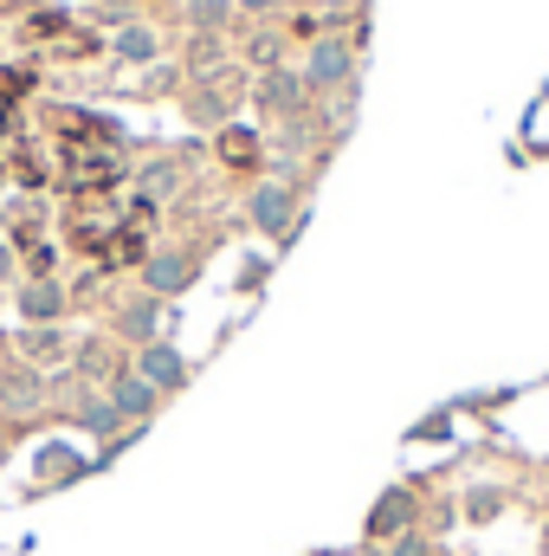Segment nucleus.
<instances>
[{"label":"nucleus","instance_id":"39448f33","mask_svg":"<svg viewBox=\"0 0 549 556\" xmlns=\"http://www.w3.org/2000/svg\"><path fill=\"white\" fill-rule=\"evenodd\" d=\"M142 278H149V291H162V298H175L188 278H194V260L188 253H155L149 266H142Z\"/></svg>","mask_w":549,"mask_h":556},{"label":"nucleus","instance_id":"20e7f679","mask_svg":"<svg viewBox=\"0 0 549 556\" xmlns=\"http://www.w3.org/2000/svg\"><path fill=\"white\" fill-rule=\"evenodd\" d=\"M155 402H162V389H149L137 369H124V376L111 382V408H117L124 420H149L155 415Z\"/></svg>","mask_w":549,"mask_h":556},{"label":"nucleus","instance_id":"f03ea898","mask_svg":"<svg viewBox=\"0 0 549 556\" xmlns=\"http://www.w3.org/2000/svg\"><path fill=\"white\" fill-rule=\"evenodd\" d=\"M253 220H259V233H278V240H291V227H297V201H291V188H253Z\"/></svg>","mask_w":549,"mask_h":556},{"label":"nucleus","instance_id":"6e6552de","mask_svg":"<svg viewBox=\"0 0 549 556\" xmlns=\"http://www.w3.org/2000/svg\"><path fill=\"white\" fill-rule=\"evenodd\" d=\"M297 91H304V72H272V78L259 85V98H266L272 111H291V104H297Z\"/></svg>","mask_w":549,"mask_h":556},{"label":"nucleus","instance_id":"9d476101","mask_svg":"<svg viewBox=\"0 0 549 556\" xmlns=\"http://www.w3.org/2000/svg\"><path fill=\"white\" fill-rule=\"evenodd\" d=\"M117 52H124V59H149V52H155V39H149L142 26H130V33L117 39Z\"/></svg>","mask_w":549,"mask_h":556},{"label":"nucleus","instance_id":"a211bd4d","mask_svg":"<svg viewBox=\"0 0 549 556\" xmlns=\"http://www.w3.org/2000/svg\"><path fill=\"white\" fill-rule=\"evenodd\" d=\"M330 7H336V0H330Z\"/></svg>","mask_w":549,"mask_h":556},{"label":"nucleus","instance_id":"2eb2a0df","mask_svg":"<svg viewBox=\"0 0 549 556\" xmlns=\"http://www.w3.org/2000/svg\"><path fill=\"white\" fill-rule=\"evenodd\" d=\"M395 556H426V544H413V538H408V544H401Z\"/></svg>","mask_w":549,"mask_h":556},{"label":"nucleus","instance_id":"dca6fc26","mask_svg":"<svg viewBox=\"0 0 549 556\" xmlns=\"http://www.w3.org/2000/svg\"><path fill=\"white\" fill-rule=\"evenodd\" d=\"M356 556H382V551H369V544H362V551H356Z\"/></svg>","mask_w":549,"mask_h":556},{"label":"nucleus","instance_id":"4468645a","mask_svg":"<svg viewBox=\"0 0 549 556\" xmlns=\"http://www.w3.org/2000/svg\"><path fill=\"white\" fill-rule=\"evenodd\" d=\"M240 7H253V13H272L278 0H240Z\"/></svg>","mask_w":549,"mask_h":556},{"label":"nucleus","instance_id":"ddd939ff","mask_svg":"<svg viewBox=\"0 0 549 556\" xmlns=\"http://www.w3.org/2000/svg\"><path fill=\"white\" fill-rule=\"evenodd\" d=\"M142 181H149V188H155V194H168V188H175V168H149V175H142Z\"/></svg>","mask_w":549,"mask_h":556},{"label":"nucleus","instance_id":"f3484780","mask_svg":"<svg viewBox=\"0 0 549 556\" xmlns=\"http://www.w3.org/2000/svg\"><path fill=\"white\" fill-rule=\"evenodd\" d=\"M0 273H7V253H0Z\"/></svg>","mask_w":549,"mask_h":556},{"label":"nucleus","instance_id":"423d86ee","mask_svg":"<svg viewBox=\"0 0 549 556\" xmlns=\"http://www.w3.org/2000/svg\"><path fill=\"white\" fill-rule=\"evenodd\" d=\"M408 511H413V492L395 485V492H382V505L369 511V531H375V538H388V531H401V525H408Z\"/></svg>","mask_w":549,"mask_h":556},{"label":"nucleus","instance_id":"9b49d317","mask_svg":"<svg viewBox=\"0 0 549 556\" xmlns=\"http://www.w3.org/2000/svg\"><path fill=\"white\" fill-rule=\"evenodd\" d=\"M194 20H201V26H220V20H227V0H207V7H194Z\"/></svg>","mask_w":549,"mask_h":556},{"label":"nucleus","instance_id":"f8f14e48","mask_svg":"<svg viewBox=\"0 0 549 556\" xmlns=\"http://www.w3.org/2000/svg\"><path fill=\"white\" fill-rule=\"evenodd\" d=\"M498 505H505V498H498V492H472V518H491V511H498Z\"/></svg>","mask_w":549,"mask_h":556},{"label":"nucleus","instance_id":"0eeeda50","mask_svg":"<svg viewBox=\"0 0 549 556\" xmlns=\"http://www.w3.org/2000/svg\"><path fill=\"white\" fill-rule=\"evenodd\" d=\"M59 304H65V291H59V285H46V278L20 291V311H26V317H39V324H46V317H59Z\"/></svg>","mask_w":549,"mask_h":556},{"label":"nucleus","instance_id":"f257e3e1","mask_svg":"<svg viewBox=\"0 0 549 556\" xmlns=\"http://www.w3.org/2000/svg\"><path fill=\"white\" fill-rule=\"evenodd\" d=\"M349 72H356V59H349L343 39H317L310 59H304V85H310V91H343Z\"/></svg>","mask_w":549,"mask_h":556},{"label":"nucleus","instance_id":"1a4fd4ad","mask_svg":"<svg viewBox=\"0 0 549 556\" xmlns=\"http://www.w3.org/2000/svg\"><path fill=\"white\" fill-rule=\"evenodd\" d=\"M155 324H162V311H155L149 298H142V304H130V311H124V330H130L137 343H155Z\"/></svg>","mask_w":549,"mask_h":556},{"label":"nucleus","instance_id":"7ed1b4c3","mask_svg":"<svg viewBox=\"0 0 549 556\" xmlns=\"http://www.w3.org/2000/svg\"><path fill=\"white\" fill-rule=\"evenodd\" d=\"M137 376L149 382V389H181V382H188V363H181V356H175L168 343H142Z\"/></svg>","mask_w":549,"mask_h":556}]
</instances>
